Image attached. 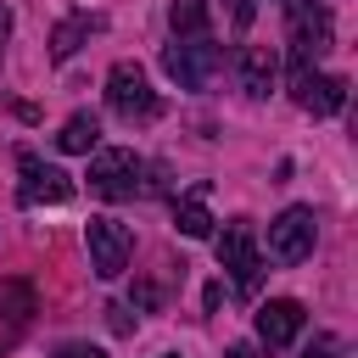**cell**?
Segmentation results:
<instances>
[{"instance_id": "1", "label": "cell", "mask_w": 358, "mask_h": 358, "mask_svg": "<svg viewBox=\"0 0 358 358\" xmlns=\"http://www.w3.org/2000/svg\"><path fill=\"white\" fill-rule=\"evenodd\" d=\"M285 39H291V78H296V73H308V67L330 50V39H336V22H330L324 0H285Z\"/></svg>"}, {"instance_id": "2", "label": "cell", "mask_w": 358, "mask_h": 358, "mask_svg": "<svg viewBox=\"0 0 358 358\" xmlns=\"http://www.w3.org/2000/svg\"><path fill=\"white\" fill-rule=\"evenodd\" d=\"M145 173V162L129 151V145H101L95 157H90V190L101 196V201H134L140 196V179Z\"/></svg>"}, {"instance_id": "3", "label": "cell", "mask_w": 358, "mask_h": 358, "mask_svg": "<svg viewBox=\"0 0 358 358\" xmlns=\"http://www.w3.org/2000/svg\"><path fill=\"white\" fill-rule=\"evenodd\" d=\"M106 106H112L123 123H151V117L162 112L157 90L145 84V73H140L134 62H117V67L106 73Z\"/></svg>"}, {"instance_id": "4", "label": "cell", "mask_w": 358, "mask_h": 358, "mask_svg": "<svg viewBox=\"0 0 358 358\" xmlns=\"http://www.w3.org/2000/svg\"><path fill=\"white\" fill-rule=\"evenodd\" d=\"M218 268L235 274V291H241V296L257 291V280H263V252H257V235H252L246 218H229V224H224V235H218Z\"/></svg>"}, {"instance_id": "5", "label": "cell", "mask_w": 358, "mask_h": 358, "mask_svg": "<svg viewBox=\"0 0 358 358\" xmlns=\"http://www.w3.org/2000/svg\"><path fill=\"white\" fill-rule=\"evenodd\" d=\"M218 62H224V50H218L207 34L173 39V45L162 50V67H168V78H173L179 90H207V78L218 73Z\"/></svg>"}, {"instance_id": "6", "label": "cell", "mask_w": 358, "mask_h": 358, "mask_svg": "<svg viewBox=\"0 0 358 358\" xmlns=\"http://www.w3.org/2000/svg\"><path fill=\"white\" fill-rule=\"evenodd\" d=\"M313 241H319V218H313V207H285L274 224H268V257L274 263H302V257H313Z\"/></svg>"}, {"instance_id": "7", "label": "cell", "mask_w": 358, "mask_h": 358, "mask_svg": "<svg viewBox=\"0 0 358 358\" xmlns=\"http://www.w3.org/2000/svg\"><path fill=\"white\" fill-rule=\"evenodd\" d=\"M84 246H90V268L101 280H117L134 257V235L117 224V218H90L84 224Z\"/></svg>"}, {"instance_id": "8", "label": "cell", "mask_w": 358, "mask_h": 358, "mask_svg": "<svg viewBox=\"0 0 358 358\" xmlns=\"http://www.w3.org/2000/svg\"><path fill=\"white\" fill-rule=\"evenodd\" d=\"M17 168H22V185H17V201L22 207H62V201H73V179L62 168L39 162L34 151H22Z\"/></svg>"}, {"instance_id": "9", "label": "cell", "mask_w": 358, "mask_h": 358, "mask_svg": "<svg viewBox=\"0 0 358 358\" xmlns=\"http://www.w3.org/2000/svg\"><path fill=\"white\" fill-rule=\"evenodd\" d=\"M291 95H296V106L302 112H313V117H336L341 106H347V78H336V73H296L291 78Z\"/></svg>"}, {"instance_id": "10", "label": "cell", "mask_w": 358, "mask_h": 358, "mask_svg": "<svg viewBox=\"0 0 358 358\" xmlns=\"http://www.w3.org/2000/svg\"><path fill=\"white\" fill-rule=\"evenodd\" d=\"M302 324H308V313H302V302H291V296H274V302H263L257 308V341L263 347H291L296 336H302Z\"/></svg>"}, {"instance_id": "11", "label": "cell", "mask_w": 358, "mask_h": 358, "mask_svg": "<svg viewBox=\"0 0 358 358\" xmlns=\"http://www.w3.org/2000/svg\"><path fill=\"white\" fill-rule=\"evenodd\" d=\"M235 73H241V90H246L252 101H263V95L274 90L280 56H274L268 45H241V50H235Z\"/></svg>"}, {"instance_id": "12", "label": "cell", "mask_w": 358, "mask_h": 358, "mask_svg": "<svg viewBox=\"0 0 358 358\" xmlns=\"http://www.w3.org/2000/svg\"><path fill=\"white\" fill-rule=\"evenodd\" d=\"M207 196H213V185L201 179V185H190V190L173 201V224H179V235H190V241H207V235H213V213H207Z\"/></svg>"}, {"instance_id": "13", "label": "cell", "mask_w": 358, "mask_h": 358, "mask_svg": "<svg viewBox=\"0 0 358 358\" xmlns=\"http://www.w3.org/2000/svg\"><path fill=\"white\" fill-rule=\"evenodd\" d=\"M56 145H62V151H73V157H90V151L101 145V123H95V112H73V117L62 123Z\"/></svg>"}, {"instance_id": "14", "label": "cell", "mask_w": 358, "mask_h": 358, "mask_svg": "<svg viewBox=\"0 0 358 358\" xmlns=\"http://www.w3.org/2000/svg\"><path fill=\"white\" fill-rule=\"evenodd\" d=\"M207 0H173L168 6V22H173V39H196V34H207Z\"/></svg>"}, {"instance_id": "15", "label": "cell", "mask_w": 358, "mask_h": 358, "mask_svg": "<svg viewBox=\"0 0 358 358\" xmlns=\"http://www.w3.org/2000/svg\"><path fill=\"white\" fill-rule=\"evenodd\" d=\"M90 28H95L90 17H67V22H56V34H50V62H67V56L90 39Z\"/></svg>"}, {"instance_id": "16", "label": "cell", "mask_w": 358, "mask_h": 358, "mask_svg": "<svg viewBox=\"0 0 358 358\" xmlns=\"http://www.w3.org/2000/svg\"><path fill=\"white\" fill-rule=\"evenodd\" d=\"M28 313H34V285H22V280H6V285H0V319H11V324H28Z\"/></svg>"}, {"instance_id": "17", "label": "cell", "mask_w": 358, "mask_h": 358, "mask_svg": "<svg viewBox=\"0 0 358 358\" xmlns=\"http://www.w3.org/2000/svg\"><path fill=\"white\" fill-rule=\"evenodd\" d=\"M56 358H106L101 347H90V341H62L56 347Z\"/></svg>"}, {"instance_id": "18", "label": "cell", "mask_w": 358, "mask_h": 358, "mask_svg": "<svg viewBox=\"0 0 358 358\" xmlns=\"http://www.w3.org/2000/svg\"><path fill=\"white\" fill-rule=\"evenodd\" d=\"M106 313H112V330H117V336H129V330H134V319H129V308H106Z\"/></svg>"}, {"instance_id": "19", "label": "cell", "mask_w": 358, "mask_h": 358, "mask_svg": "<svg viewBox=\"0 0 358 358\" xmlns=\"http://www.w3.org/2000/svg\"><path fill=\"white\" fill-rule=\"evenodd\" d=\"M330 352H336V341H330V336H313V347H308L302 358H330Z\"/></svg>"}, {"instance_id": "20", "label": "cell", "mask_w": 358, "mask_h": 358, "mask_svg": "<svg viewBox=\"0 0 358 358\" xmlns=\"http://www.w3.org/2000/svg\"><path fill=\"white\" fill-rule=\"evenodd\" d=\"M224 358H257V347H252V341H235V347H229Z\"/></svg>"}, {"instance_id": "21", "label": "cell", "mask_w": 358, "mask_h": 358, "mask_svg": "<svg viewBox=\"0 0 358 358\" xmlns=\"http://www.w3.org/2000/svg\"><path fill=\"white\" fill-rule=\"evenodd\" d=\"M6 39H11V11L0 6V56H6Z\"/></svg>"}, {"instance_id": "22", "label": "cell", "mask_w": 358, "mask_h": 358, "mask_svg": "<svg viewBox=\"0 0 358 358\" xmlns=\"http://www.w3.org/2000/svg\"><path fill=\"white\" fill-rule=\"evenodd\" d=\"M252 6L257 0H235V22H252Z\"/></svg>"}]
</instances>
